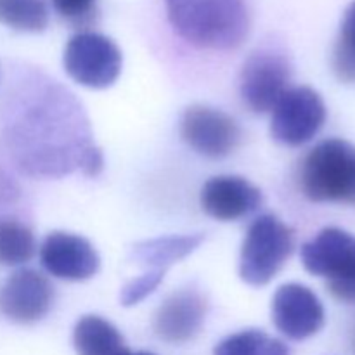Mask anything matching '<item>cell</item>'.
<instances>
[{
    "instance_id": "8fae6325",
    "label": "cell",
    "mask_w": 355,
    "mask_h": 355,
    "mask_svg": "<svg viewBox=\"0 0 355 355\" xmlns=\"http://www.w3.org/2000/svg\"><path fill=\"white\" fill-rule=\"evenodd\" d=\"M40 263L51 276L64 281H85L101 267L99 253L89 239L64 231H54L42 241Z\"/></svg>"
},
{
    "instance_id": "277c9868",
    "label": "cell",
    "mask_w": 355,
    "mask_h": 355,
    "mask_svg": "<svg viewBox=\"0 0 355 355\" xmlns=\"http://www.w3.org/2000/svg\"><path fill=\"white\" fill-rule=\"evenodd\" d=\"M295 248V232L272 214L252 222L239 257V276L246 284L266 286L279 274Z\"/></svg>"
},
{
    "instance_id": "d6986e66",
    "label": "cell",
    "mask_w": 355,
    "mask_h": 355,
    "mask_svg": "<svg viewBox=\"0 0 355 355\" xmlns=\"http://www.w3.org/2000/svg\"><path fill=\"white\" fill-rule=\"evenodd\" d=\"M214 355H290V350L262 329H245L222 340Z\"/></svg>"
},
{
    "instance_id": "7c38bea8",
    "label": "cell",
    "mask_w": 355,
    "mask_h": 355,
    "mask_svg": "<svg viewBox=\"0 0 355 355\" xmlns=\"http://www.w3.org/2000/svg\"><path fill=\"white\" fill-rule=\"evenodd\" d=\"M272 322L288 338H311L324 326V307L311 288L283 284L272 298Z\"/></svg>"
},
{
    "instance_id": "4fadbf2b",
    "label": "cell",
    "mask_w": 355,
    "mask_h": 355,
    "mask_svg": "<svg viewBox=\"0 0 355 355\" xmlns=\"http://www.w3.org/2000/svg\"><path fill=\"white\" fill-rule=\"evenodd\" d=\"M207 298L193 288L170 295L155 318V333L168 343H186L201 331L207 318Z\"/></svg>"
},
{
    "instance_id": "e0dca14e",
    "label": "cell",
    "mask_w": 355,
    "mask_h": 355,
    "mask_svg": "<svg viewBox=\"0 0 355 355\" xmlns=\"http://www.w3.org/2000/svg\"><path fill=\"white\" fill-rule=\"evenodd\" d=\"M37 253V239L26 224L0 218V266L17 267L30 262Z\"/></svg>"
},
{
    "instance_id": "52a82bcc",
    "label": "cell",
    "mask_w": 355,
    "mask_h": 355,
    "mask_svg": "<svg viewBox=\"0 0 355 355\" xmlns=\"http://www.w3.org/2000/svg\"><path fill=\"white\" fill-rule=\"evenodd\" d=\"M326 104L311 87H290L272 110L270 134L286 146H302L324 127Z\"/></svg>"
},
{
    "instance_id": "30bf717a",
    "label": "cell",
    "mask_w": 355,
    "mask_h": 355,
    "mask_svg": "<svg viewBox=\"0 0 355 355\" xmlns=\"http://www.w3.org/2000/svg\"><path fill=\"white\" fill-rule=\"evenodd\" d=\"M51 281L33 269H19L0 288V314L17 324L42 321L54 305Z\"/></svg>"
},
{
    "instance_id": "5b68a950",
    "label": "cell",
    "mask_w": 355,
    "mask_h": 355,
    "mask_svg": "<svg viewBox=\"0 0 355 355\" xmlns=\"http://www.w3.org/2000/svg\"><path fill=\"white\" fill-rule=\"evenodd\" d=\"M305 270L328 281V291L343 304L355 305V236L326 227L302 246Z\"/></svg>"
},
{
    "instance_id": "9c48e42d",
    "label": "cell",
    "mask_w": 355,
    "mask_h": 355,
    "mask_svg": "<svg viewBox=\"0 0 355 355\" xmlns=\"http://www.w3.org/2000/svg\"><path fill=\"white\" fill-rule=\"evenodd\" d=\"M291 64L274 51L253 52L241 69L239 90L253 113H269L290 89Z\"/></svg>"
},
{
    "instance_id": "8992f818",
    "label": "cell",
    "mask_w": 355,
    "mask_h": 355,
    "mask_svg": "<svg viewBox=\"0 0 355 355\" xmlns=\"http://www.w3.org/2000/svg\"><path fill=\"white\" fill-rule=\"evenodd\" d=\"M62 64L80 85L107 89L120 76L123 58L111 38L94 31H82L73 35L66 44Z\"/></svg>"
},
{
    "instance_id": "ba28073f",
    "label": "cell",
    "mask_w": 355,
    "mask_h": 355,
    "mask_svg": "<svg viewBox=\"0 0 355 355\" xmlns=\"http://www.w3.org/2000/svg\"><path fill=\"white\" fill-rule=\"evenodd\" d=\"M180 135L198 155L217 159L236 151L241 141V128L222 110L194 104L184 111Z\"/></svg>"
},
{
    "instance_id": "ac0fdd59",
    "label": "cell",
    "mask_w": 355,
    "mask_h": 355,
    "mask_svg": "<svg viewBox=\"0 0 355 355\" xmlns=\"http://www.w3.org/2000/svg\"><path fill=\"white\" fill-rule=\"evenodd\" d=\"M0 23L17 31L38 33L49 24L45 0H0Z\"/></svg>"
},
{
    "instance_id": "603a6c76",
    "label": "cell",
    "mask_w": 355,
    "mask_h": 355,
    "mask_svg": "<svg viewBox=\"0 0 355 355\" xmlns=\"http://www.w3.org/2000/svg\"><path fill=\"white\" fill-rule=\"evenodd\" d=\"M118 355H155V354H151V352H130L128 349H125V350H121V352Z\"/></svg>"
},
{
    "instance_id": "5bb4252c",
    "label": "cell",
    "mask_w": 355,
    "mask_h": 355,
    "mask_svg": "<svg viewBox=\"0 0 355 355\" xmlns=\"http://www.w3.org/2000/svg\"><path fill=\"white\" fill-rule=\"evenodd\" d=\"M262 205V193L239 175L211 177L201 189V208L220 222L246 217Z\"/></svg>"
},
{
    "instance_id": "ffe728a7",
    "label": "cell",
    "mask_w": 355,
    "mask_h": 355,
    "mask_svg": "<svg viewBox=\"0 0 355 355\" xmlns=\"http://www.w3.org/2000/svg\"><path fill=\"white\" fill-rule=\"evenodd\" d=\"M333 69L342 82L355 83V0L347 7L333 51Z\"/></svg>"
},
{
    "instance_id": "44dd1931",
    "label": "cell",
    "mask_w": 355,
    "mask_h": 355,
    "mask_svg": "<svg viewBox=\"0 0 355 355\" xmlns=\"http://www.w3.org/2000/svg\"><path fill=\"white\" fill-rule=\"evenodd\" d=\"M166 270L162 269H149L148 272L142 274L137 279L130 281L128 284H125V288L121 290L120 302L125 307H132V305H137L139 302H142L144 298H148L156 288L162 284L163 277H165Z\"/></svg>"
},
{
    "instance_id": "9a60e30c",
    "label": "cell",
    "mask_w": 355,
    "mask_h": 355,
    "mask_svg": "<svg viewBox=\"0 0 355 355\" xmlns=\"http://www.w3.org/2000/svg\"><path fill=\"white\" fill-rule=\"evenodd\" d=\"M207 239L205 234L163 236V238L146 239L134 246V259L148 269L166 270L172 263L186 259L196 252L201 243Z\"/></svg>"
},
{
    "instance_id": "7402d4cb",
    "label": "cell",
    "mask_w": 355,
    "mask_h": 355,
    "mask_svg": "<svg viewBox=\"0 0 355 355\" xmlns=\"http://www.w3.org/2000/svg\"><path fill=\"white\" fill-rule=\"evenodd\" d=\"M97 0H52V6L61 17L71 23L90 19L96 10Z\"/></svg>"
},
{
    "instance_id": "2e32d148",
    "label": "cell",
    "mask_w": 355,
    "mask_h": 355,
    "mask_svg": "<svg viewBox=\"0 0 355 355\" xmlns=\"http://www.w3.org/2000/svg\"><path fill=\"white\" fill-rule=\"evenodd\" d=\"M73 345L78 355H118L125 350L121 333L99 315H83L73 329Z\"/></svg>"
},
{
    "instance_id": "3957f363",
    "label": "cell",
    "mask_w": 355,
    "mask_h": 355,
    "mask_svg": "<svg viewBox=\"0 0 355 355\" xmlns=\"http://www.w3.org/2000/svg\"><path fill=\"white\" fill-rule=\"evenodd\" d=\"M300 187L314 203L355 205V146L326 139L302 162Z\"/></svg>"
},
{
    "instance_id": "6da1fadb",
    "label": "cell",
    "mask_w": 355,
    "mask_h": 355,
    "mask_svg": "<svg viewBox=\"0 0 355 355\" xmlns=\"http://www.w3.org/2000/svg\"><path fill=\"white\" fill-rule=\"evenodd\" d=\"M0 139L9 158L28 175L58 179L80 170L96 177L104 166L82 104L47 76L23 80L9 94Z\"/></svg>"
},
{
    "instance_id": "7a4b0ae2",
    "label": "cell",
    "mask_w": 355,
    "mask_h": 355,
    "mask_svg": "<svg viewBox=\"0 0 355 355\" xmlns=\"http://www.w3.org/2000/svg\"><path fill=\"white\" fill-rule=\"evenodd\" d=\"M173 30L186 42L208 51H231L248 37L246 0H166Z\"/></svg>"
}]
</instances>
